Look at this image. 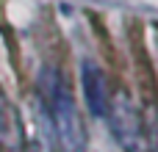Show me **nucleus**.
<instances>
[{
	"instance_id": "f03ea898",
	"label": "nucleus",
	"mask_w": 158,
	"mask_h": 152,
	"mask_svg": "<svg viewBox=\"0 0 158 152\" xmlns=\"http://www.w3.org/2000/svg\"><path fill=\"white\" fill-rule=\"evenodd\" d=\"M106 114L111 116V133H114L117 144L125 152H139L142 150V141H144L142 119H139V111L131 102V97L128 94H117L108 102V111Z\"/></svg>"
},
{
	"instance_id": "7ed1b4c3",
	"label": "nucleus",
	"mask_w": 158,
	"mask_h": 152,
	"mask_svg": "<svg viewBox=\"0 0 158 152\" xmlns=\"http://www.w3.org/2000/svg\"><path fill=\"white\" fill-rule=\"evenodd\" d=\"M83 94H86V105L94 116H106L108 111V91H106V78L100 72L97 64L83 61Z\"/></svg>"
},
{
	"instance_id": "39448f33",
	"label": "nucleus",
	"mask_w": 158,
	"mask_h": 152,
	"mask_svg": "<svg viewBox=\"0 0 158 152\" xmlns=\"http://www.w3.org/2000/svg\"><path fill=\"white\" fill-rule=\"evenodd\" d=\"M153 150L158 152V116L153 119Z\"/></svg>"
},
{
	"instance_id": "f257e3e1",
	"label": "nucleus",
	"mask_w": 158,
	"mask_h": 152,
	"mask_svg": "<svg viewBox=\"0 0 158 152\" xmlns=\"http://www.w3.org/2000/svg\"><path fill=\"white\" fill-rule=\"evenodd\" d=\"M42 94H44L61 152H86V130H83L78 105L69 89L64 86L61 75H56V69H42Z\"/></svg>"
},
{
	"instance_id": "20e7f679",
	"label": "nucleus",
	"mask_w": 158,
	"mask_h": 152,
	"mask_svg": "<svg viewBox=\"0 0 158 152\" xmlns=\"http://www.w3.org/2000/svg\"><path fill=\"white\" fill-rule=\"evenodd\" d=\"M22 122L14 111V105L6 100L3 89H0V147L6 150H19L22 147Z\"/></svg>"
}]
</instances>
